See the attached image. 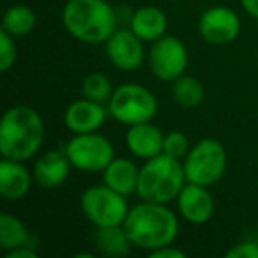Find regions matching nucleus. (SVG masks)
<instances>
[{
    "instance_id": "nucleus-1",
    "label": "nucleus",
    "mask_w": 258,
    "mask_h": 258,
    "mask_svg": "<svg viewBox=\"0 0 258 258\" xmlns=\"http://www.w3.org/2000/svg\"><path fill=\"white\" fill-rule=\"evenodd\" d=\"M135 247L154 251L158 247L173 244L179 235V219L166 204L142 202L129 209V214L122 225Z\"/></svg>"
},
{
    "instance_id": "nucleus-2",
    "label": "nucleus",
    "mask_w": 258,
    "mask_h": 258,
    "mask_svg": "<svg viewBox=\"0 0 258 258\" xmlns=\"http://www.w3.org/2000/svg\"><path fill=\"white\" fill-rule=\"evenodd\" d=\"M44 142V122L34 108L13 106L0 122V154L2 158L29 161L39 152Z\"/></svg>"
},
{
    "instance_id": "nucleus-3",
    "label": "nucleus",
    "mask_w": 258,
    "mask_h": 258,
    "mask_svg": "<svg viewBox=\"0 0 258 258\" xmlns=\"http://www.w3.org/2000/svg\"><path fill=\"white\" fill-rule=\"evenodd\" d=\"M117 18V11L106 0H68L62 9L64 29L85 44L106 43L118 29Z\"/></svg>"
},
{
    "instance_id": "nucleus-4",
    "label": "nucleus",
    "mask_w": 258,
    "mask_h": 258,
    "mask_svg": "<svg viewBox=\"0 0 258 258\" xmlns=\"http://www.w3.org/2000/svg\"><path fill=\"white\" fill-rule=\"evenodd\" d=\"M186 182L187 179L182 159L172 158L163 152L142 165L137 195L145 202L168 204L177 200Z\"/></svg>"
},
{
    "instance_id": "nucleus-5",
    "label": "nucleus",
    "mask_w": 258,
    "mask_h": 258,
    "mask_svg": "<svg viewBox=\"0 0 258 258\" xmlns=\"http://www.w3.org/2000/svg\"><path fill=\"white\" fill-rule=\"evenodd\" d=\"M108 111L118 124L135 125L142 122H151L158 113V97L152 90L140 83H122L115 87L110 101Z\"/></svg>"
},
{
    "instance_id": "nucleus-6",
    "label": "nucleus",
    "mask_w": 258,
    "mask_h": 258,
    "mask_svg": "<svg viewBox=\"0 0 258 258\" xmlns=\"http://www.w3.org/2000/svg\"><path fill=\"white\" fill-rule=\"evenodd\" d=\"M226 151L221 142L204 138L197 142L184 158V172L187 182L212 186L226 172Z\"/></svg>"
},
{
    "instance_id": "nucleus-7",
    "label": "nucleus",
    "mask_w": 258,
    "mask_h": 258,
    "mask_svg": "<svg viewBox=\"0 0 258 258\" xmlns=\"http://www.w3.org/2000/svg\"><path fill=\"white\" fill-rule=\"evenodd\" d=\"M80 207L96 228L124 225L129 214L125 197L108 187L106 184L87 187L80 198Z\"/></svg>"
},
{
    "instance_id": "nucleus-8",
    "label": "nucleus",
    "mask_w": 258,
    "mask_h": 258,
    "mask_svg": "<svg viewBox=\"0 0 258 258\" xmlns=\"http://www.w3.org/2000/svg\"><path fill=\"white\" fill-rule=\"evenodd\" d=\"M64 151L73 168L80 170V172H103L115 159L113 144L97 131L96 133L73 135L71 140L66 144Z\"/></svg>"
},
{
    "instance_id": "nucleus-9",
    "label": "nucleus",
    "mask_w": 258,
    "mask_h": 258,
    "mask_svg": "<svg viewBox=\"0 0 258 258\" xmlns=\"http://www.w3.org/2000/svg\"><path fill=\"white\" fill-rule=\"evenodd\" d=\"M149 68L154 78L161 82H175L182 76L189 64L187 48L179 37L163 36L161 39L154 41L149 50Z\"/></svg>"
},
{
    "instance_id": "nucleus-10",
    "label": "nucleus",
    "mask_w": 258,
    "mask_h": 258,
    "mask_svg": "<svg viewBox=\"0 0 258 258\" xmlns=\"http://www.w3.org/2000/svg\"><path fill=\"white\" fill-rule=\"evenodd\" d=\"M242 23L233 9L216 6L211 8L198 20V34L202 39L214 46L230 44L239 37Z\"/></svg>"
},
{
    "instance_id": "nucleus-11",
    "label": "nucleus",
    "mask_w": 258,
    "mask_h": 258,
    "mask_svg": "<svg viewBox=\"0 0 258 258\" xmlns=\"http://www.w3.org/2000/svg\"><path fill=\"white\" fill-rule=\"evenodd\" d=\"M106 57L120 71H137L144 64V41L131 29H117L104 43Z\"/></svg>"
},
{
    "instance_id": "nucleus-12",
    "label": "nucleus",
    "mask_w": 258,
    "mask_h": 258,
    "mask_svg": "<svg viewBox=\"0 0 258 258\" xmlns=\"http://www.w3.org/2000/svg\"><path fill=\"white\" fill-rule=\"evenodd\" d=\"M108 106L104 104L90 101L87 97L76 99L66 108L64 111V124L73 135H83V133H96L103 127L106 122Z\"/></svg>"
},
{
    "instance_id": "nucleus-13",
    "label": "nucleus",
    "mask_w": 258,
    "mask_h": 258,
    "mask_svg": "<svg viewBox=\"0 0 258 258\" xmlns=\"http://www.w3.org/2000/svg\"><path fill=\"white\" fill-rule=\"evenodd\" d=\"M179 214L191 225H204L214 214V198L207 186L186 182L177 197Z\"/></svg>"
},
{
    "instance_id": "nucleus-14",
    "label": "nucleus",
    "mask_w": 258,
    "mask_h": 258,
    "mask_svg": "<svg viewBox=\"0 0 258 258\" xmlns=\"http://www.w3.org/2000/svg\"><path fill=\"white\" fill-rule=\"evenodd\" d=\"M163 144H165V135L158 125L152 124V120L129 125L125 133V145L129 152L144 161L163 154Z\"/></svg>"
},
{
    "instance_id": "nucleus-15",
    "label": "nucleus",
    "mask_w": 258,
    "mask_h": 258,
    "mask_svg": "<svg viewBox=\"0 0 258 258\" xmlns=\"http://www.w3.org/2000/svg\"><path fill=\"white\" fill-rule=\"evenodd\" d=\"M71 166L66 151H48L34 165V180L44 189L60 187L68 180Z\"/></svg>"
},
{
    "instance_id": "nucleus-16",
    "label": "nucleus",
    "mask_w": 258,
    "mask_h": 258,
    "mask_svg": "<svg viewBox=\"0 0 258 258\" xmlns=\"http://www.w3.org/2000/svg\"><path fill=\"white\" fill-rule=\"evenodd\" d=\"M25 161L4 158L0 163V195L9 202H18L29 195L32 187V177L23 165Z\"/></svg>"
},
{
    "instance_id": "nucleus-17",
    "label": "nucleus",
    "mask_w": 258,
    "mask_h": 258,
    "mask_svg": "<svg viewBox=\"0 0 258 258\" xmlns=\"http://www.w3.org/2000/svg\"><path fill=\"white\" fill-rule=\"evenodd\" d=\"M129 29L133 30L144 43H154L166 36L168 30V18L159 8L145 6L131 15L129 18Z\"/></svg>"
},
{
    "instance_id": "nucleus-18",
    "label": "nucleus",
    "mask_w": 258,
    "mask_h": 258,
    "mask_svg": "<svg viewBox=\"0 0 258 258\" xmlns=\"http://www.w3.org/2000/svg\"><path fill=\"white\" fill-rule=\"evenodd\" d=\"M138 177H140V168L127 158H115L103 170V184L124 197L137 193Z\"/></svg>"
},
{
    "instance_id": "nucleus-19",
    "label": "nucleus",
    "mask_w": 258,
    "mask_h": 258,
    "mask_svg": "<svg viewBox=\"0 0 258 258\" xmlns=\"http://www.w3.org/2000/svg\"><path fill=\"white\" fill-rule=\"evenodd\" d=\"M94 242H96V247L99 249V253L106 254V256H124L133 246V242H131L127 232H125V228L122 225L97 228L96 235H94Z\"/></svg>"
},
{
    "instance_id": "nucleus-20",
    "label": "nucleus",
    "mask_w": 258,
    "mask_h": 258,
    "mask_svg": "<svg viewBox=\"0 0 258 258\" xmlns=\"http://www.w3.org/2000/svg\"><path fill=\"white\" fill-rule=\"evenodd\" d=\"M30 233L27 225L16 216L4 212L0 216V247L4 251H11L16 247L27 246Z\"/></svg>"
},
{
    "instance_id": "nucleus-21",
    "label": "nucleus",
    "mask_w": 258,
    "mask_h": 258,
    "mask_svg": "<svg viewBox=\"0 0 258 258\" xmlns=\"http://www.w3.org/2000/svg\"><path fill=\"white\" fill-rule=\"evenodd\" d=\"M36 27V13L22 4L11 6L4 13L2 18V30L11 34L13 37H25Z\"/></svg>"
},
{
    "instance_id": "nucleus-22",
    "label": "nucleus",
    "mask_w": 258,
    "mask_h": 258,
    "mask_svg": "<svg viewBox=\"0 0 258 258\" xmlns=\"http://www.w3.org/2000/svg\"><path fill=\"white\" fill-rule=\"evenodd\" d=\"M172 94H173V99L177 101V104L182 108L200 106L205 97V90L202 82H198L195 76H189L186 73L173 82Z\"/></svg>"
},
{
    "instance_id": "nucleus-23",
    "label": "nucleus",
    "mask_w": 258,
    "mask_h": 258,
    "mask_svg": "<svg viewBox=\"0 0 258 258\" xmlns=\"http://www.w3.org/2000/svg\"><path fill=\"white\" fill-rule=\"evenodd\" d=\"M113 90L115 87L111 80L103 73H90L82 82V96L101 104H108Z\"/></svg>"
},
{
    "instance_id": "nucleus-24",
    "label": "nucleus",
    "mask_w": 258,
    "mask_h": 258,
    "mask_svg": "<svg viewBox=\"0 0 258 258\" xmlns=\"http://www.w3.org/2000/svg\"><path fill=\"white\" fill-rule=\"evenodd\" d=\"M189 140L184 133L180 131H170L165 135V144H163V152L172 158L184 159L186 154L189 152Z\"/></svg>"
},
{
    "instance_id": "nucleus-25",
    "label": "nucleus",
    "mask_w": 258,
    "mask_h": 258,
    "mask_svg": "<svg viewBox=\"0 0 258 258\" xmlns=\"http://www.w3.org/2000/svg\"><path fill=\"white\" fill-rule=\"evenodd\" d=\"M15 39L16 37H13L6 30L0 32V71L2 73H8L16 64L18 51H16Z\"/></svg>"
},
{
    "instance_id": "nucleus-26",
    "label": "nucleus",
    "mask_w": 258,
    "mask_h": 258,
    "mask_svg": "<svg viewBox=\"0 0 258 258\" xmlns=\"http://www.w3.org/2000/svg\"><path fill=\"white\" fill-rule=\"evenodd\" d=\"M228 258H258V244L246 240V242H239L226 253Z\"/></svg>"
},
{
    "instance_id": "nucleus-27",
    "label": "nucleus",
    "mask_w": 258,
    "mask_h": 258,
    "mask_svg": "<svg viewBox=\"0 0 258 258\" xmlns=\"http://www.w3.org/2000/svg\"><path fill=\"white\" fill-rule=\"evenodd\" d=\"M149 254H151V258H186V253L177 249V247H173L172 244L158 247V249L151 251Z\"/></svg>"
},
{
    "instance_id": "nucleus-28",
    "label": "nucleus",
    "mask_w": 258,
    "mask_h": 258,
    "mask_svg": "<svg viewBox=\"0 0 258 258\" xmlns=\"http://www.w3.org/2000/svg\"><path fill=\"white\" fill-rule=\"evenodd\" d=\"M6 258H37V253L27 246H22V247H16V249H11L6 253Z\"/></svg>"
},
{
    "instance_id": "nucleus-29",
    "label": "nucleus",
    "mask_w": 258,
    "mask_h": 258,
    "mask_svg": "<svg viewBox=\"0 0 258 258\" xmlns=\"http://www.w3.org/2000/svg\"><path fill=\"white\" fill-rule=\"evenodd\" d=\"M240 4L251 18L258 20V0H240Z\"/></svg>"
}]
</instances>
